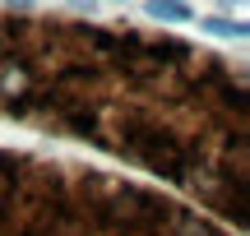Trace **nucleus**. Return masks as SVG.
Returning <instances> with one entry per match:
<instances>
[{
    "label": "nucleus",
    "mask_w": 250,
    "mask_h": 236,
    "mask_svg": "<svg viewBox=\"0 0 250 236\" xmlns=\"http://www.w3.org/2000/svg\"><path fill=\"white\" fill-rule=\"evenodd\" d=\"M0 116L116 153L246 227V74L204 46L9 5Z\"/></svg>",
    "instance_id": "f257e3e1"
},
{
    "label": "nucleus",
    "mask_w": 250,
    "mask_h": 236,
    "mask_svg": "<svg viewBox=\"0 0 250 236\" xmlns=\"http://www.w3.org/2000/svg\"><path fill=\"white\" fill-rule=\"evenodd\" d=\"M0 236H236L204 213L83 167L0 148Z\"/></svg>",
    "instance_id": "f03ea898"
},
{
    "label": "nucleus",
    "mask_w": 250,
    "mask_h": 236,
    "mask_svg": "<svg viewBox=\"0 0 250 236\" xmlns=\"http://www.w3.org/2000/svg\"><path fill=\"white\" fill-rule=\"evenodd\" d=\"M144 14L167 19V23H190V19H195V9H190V5H162V0H153V5H144Z\"/></svg>",
    "instance_id": "7ed1b4c3"
},
{
    "label": "nucleus",
    "mask_w": 250,
    "mask_h": 236,
    "mask_svg": "<svg viewBox=\"0 0 250 236\" xmlns=\"http://www.w3.org/2000/svg\"><path fill=\"white\" fill-rule=\"evenodd\" d=\"M204 28L208 33H223V37H246V23H232V19H223V14H208Z\"/></svg>",
    "instance_id": "20e7f679"
}]
</instances>
